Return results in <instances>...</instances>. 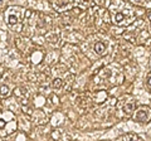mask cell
<instances>
[{
    "mask_svg": "<svg viewBox=\"0 0 151 141\" xmlns=\"http://www.w3.org/2000/svg\"><path fill=\"white\" fill-rule=\"evenodd\" d=\"M125 38L134 42V43H136V42L137 43H145L146 39L149 38V32L145 28V20L137 19L132 22L125 33Z\"/></svg>",
    "mask_w": 151,
    "mask_h": 141,
    "instance_id": "6da1fadb",
    "label": "cell"
},
{
    "mask_svg": "<svg viewBox=\"0 0 151 141\" xmlns=\"http://www.w3.org/2000/svg\"><path fill=\"white\" fill-rule=\"evenodd\" d=\"M110 15H111V22L119 27L130 25L131 23L135 20V17H136L134 9H131L129 5H124L122 10L113 12Z\"/></svg>",
    "mask_w": 151,
    "mask_h": 141,
    "instance_id": "7a4b0ae2",
    "label": "cell"
},
{
    "mask_svg": "<svg viewBox=\"0 0 151 141\" xmlns=\"http://www.w3.org/2000/svg\"><path fill=\"white\" fill-rule=\"evenodd\" d=\"M136 98H134L132 96L127 95V96H124L120 100V103H119V107L121 109L122 114L126 115V116H132V114L135 112L136 110Z\"/></svg>",
    "mask_w": 151,
    "mask_h": 141,
    "instance_id": "3957f363",
    "label": "cell"
},
{
    "mask_svg": "<svg viewBox=\"0 0 151 141\" xmlns=\"http://www.w3.org/2000/svg\"><path fill=\"white\" fill-rule=\"evenodd\" d=\"M132 119L136 122L140 124H145L151 120V109L147 106H141L139 109H136L135 112L132 114Z\"/></svg>",
    "mask_w": 151,
    "mask_h": 141,
    "instance_id": "277c9868",
    "label": "cell"
},
{
    "mask_svg": "<svg viewBox=\"0 0 151 141\" xmlns=\"http://www.w3.org/2000/svg\"><path fill=\"white\" fill-rule=\"evenodd\" d=\"M106 48L107 45L106 43H103V42H97L96 44H94L93 49H94V53H96L97 55H103L106 53Z\"/></svg>",
    "mask_w": 151,
    "mask_h": 141,
    "instance_id": "5b68a950",
    "label": "cell"
},
{
    "mask_svg": "<svg viewBox=\"0 0 151 141\" xmlns=\"http://www.w3.org/2000/svg\"><path fill=\"white\" fill-rule=\"evenodd\" d=\"M117 140L121 141V140H126V141H131V140H142L141 136H139L137 134H134V132H130V134H126V135H122L120 137H117Z\"/></svg>",
    "mask_w": 151,
    "mask_h": 141,
    "instance_id": "8992f818",
    "label": "cell"
},
{
    "mask_svg": "<svg viewBox=\"0 0 151 141\" xmlns=\"http://www.w3.org/2000/svg\"><path fill=\"white\" fill-rule=\"evenodd\" d=\"M106 98H107V95H106V92H103V91H100V92H97L96 93V97H94V100L93 102L94 103H102V102H105L106 101Z\"/></svg>",
    "mask_w": 151,
    "mask_h": 141,
    "instance_id": "52a82bcc",
    "label": "cell"
},
{
    "mask_svg": "<svg viewBox=\"0 0 151 141\" xmlns=\"http://www.w3.org/2000/svg\"><path fill=\"white\" fill-rule=\"evenodd\" d=\"M63 84H64L63 79L59 78V77H57V78H54L53 81H52L50 86H52V88H53V90H60V88L63 87Z\"/></svg>",
    "mask_w": 151,
    "mask_h": 141,
    "instance_id": "ba28073f",
    "label": "cell"
},
{
    "mask_svg": "<svg viewBox=\"0 0 151 141\" xmlns=\"http://www.w3.org/2000/svg\"><path fill=\"white\" fill-rule=\"evenodd\" d=\"M47 106H57L58 105V102H59V100H58V97H57L55 95H50L49 97H48V100H47Z\"/></svg>",
    "mask_w": 151,
    "mask_h": 141,
    "instance_id": "9c48e42d",
    "label": "cell"
},
{
    "mask_svg": "<svg viewBox=\"0 0 151 141\" xmlns=\"http://www.w3.org/2000/svg\"><path fill=\"white\" fill-rule=\"evenodd\" d=\"M6 23H8V25H10V27L17 25V24H18V17L14 15V14H10V15H8Z\"/></svg>",
    "mask_w": 151,
    "mask_h": 141,
    "instance_id": "30bf717a",
    "label": "cell"
},
{
    "mask_svg": "<svg viewBox=\"0 0 151 141\" xmlns=\"http://www.w3.org/2000/svg\"><path fill=\"white\" fill-rule=\"evenodd\" d=\"M9 93H10V91H9V87L8 86H0V97H3V98H5L9 96Z\"/></svg>",
    "mask_w": 151,
    "mask_h": 141,
    "instance_id": "8fae6325",
    "label": "cell"
},
{
    "mask_svg": "<svg viewBox=\"0 0 151 141\" xmlns=\"http://www.w3.org/2000/svg\"><path fill=\"white\" fill-rule=\"evenodd\" d=\"M6 125H8V122H6V121H4L3 119H0V130L5 129V127H6Z\"/></svg>",
    "mask_w": 151,
    "mask_h": 141,
    "instance_id": "7c38bea8",
    "label": "cell"
},
{
    "mask_svg": "<svg viewBox=\"0 0 151 141\" xmlns=\"http://www.w3.org/2000/svg\"><path fill=\"white\" fill-rule=\"evenodd\" d=\"M146 84H147V87L151 88V72L147 74V77H146Z\"/></svg>",
    "mask_w": 151,
    "mask_h": 141,
    "instance_id": "4fadbf2b",
    "label": "cell"
},
{
    "mask_svg": "<svg viewBox=\"0 0 151 141\" xmlns=\"http://www.w3.org/2000/svg\"><path fill=\"white\" fill-rule=\"evenodd\" d=\"M131 1H132V3H135V4H142L145 0H131Z\"/></svg>",
    "mask_w": 151,
    "mask_h": 141,
    "instance_id": "5bb4252c",
    "label": "cell"
},
{
    "mask_svg": "<svg viewBox=\"0 0 151 141\" xmlns=\"http://www.w3.org/2000/svg\"><path fill=\"white\" fill-rule=\"evenodd\" d=\"M150 30H151V20H150Z\"/></svg>",
    "mask_w": 151,
    "mask_h": 141,
    "instance_id": "9a60e30c",
    "label": "cell"
},
{
    "mask_svg": "<svg viewBox=\"0 0 151 141\" xmlns=\"http://www.w3.org/2000/svg\"><path fill=\"white\" fill-rule=\"evenodd\" d=\"M1 3H3V0H0V4H1Z\"/></svg>",
    "mask_w": 151,
    "mask_h": 141,
    "instance_id": "2e32d148",
    "label": "cell"
},
{
    "mask_svg": "<svg viewBox=\"0 0 151 141\" xmlns=\"http://www.w3.org/2000/svg\"><path fill=\"white\" fill-rule=\"evenodd\" d=\"M0 76H1V72H0Z\"/></svg>",
    "mask_w": 151,
    "mask_h": 141,
    "instance_id": "e0dca14e",
    "label": "cell"
}]
</instances>
